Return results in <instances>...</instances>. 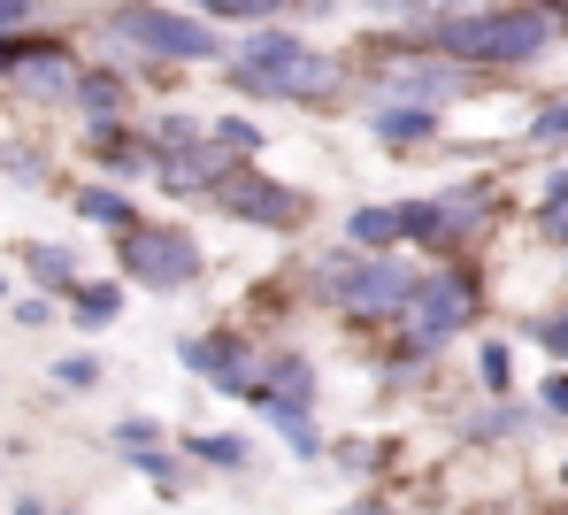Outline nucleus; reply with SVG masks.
I'll use <instances>...</instances> for the list:
<instances>
[{
	"mask_svg": "<svg viewBox=\"0 0 568 515\" xmlns=\"http://www.w3.org/2000/svg\"><path fill=\"white\" fill-rule=\"evenodd\" d=\"M78 215L100 223V231H131V223H139V208L123 201L115 185H85V193H78Z\"/></svg>",
	"mask_w": 568,
	"mask_h": 515,
	"instance_id": "ddd939ff",
	"label": "nucleus"
},
{
	"mask_svg": "<svg viewBox=\"0 0 568 515\" xmlns=\"http://www.w3.org/2000/svg\"><path fill=\"white\" fill-rule=\"evenodd\" d=\"M231 85L254 93V101H331V93H338V62L307 54L292 31H262V39L239 54Z\"/></svg>",
	"mask_w": 568,
	"mask_h": 515,
	"instance_id": "f03ea898",
	"label": "nucleus"
},
{
	"mask_svg": "<svg viewBox=\"0 0 568 515\" xmlns=\"http://www.w3.org/2000/svg\"><path fill=\"white\" fill-rule=\"evenodd\" d=\"M231 154H239V147H223V139H207V131H200L192 147H170L154 170H162V185H170V193H207V185L223 193V178L239 170Z\"/></svg>",
	"mask_w": 568,
	"mask_h": 515,
	"instance_id": "6e6552de",
	"label": "nucleus"
},
{
	"mask_svg": "<svg viewBox=\"0 0 568 515\" xmlns=\"http://www.w3.org/2000/svg\"><path fill=\"white\" fill-rule=\"evenodd\" d=\"M123 101H131V78L123 70H78V115L85 123H123Z\"/></svg>",
	"mask_w": 568,
	"mask_h": 515,
	"instance_id": "9d476101",
	"label": "nucleus"
},
{
	"mask_svg": "<svg viewBox=\"0 0 568 515\" xmlns=\"http://www.w3.org/2000/svg\"><path fill=\"white\" fill-rule=\"evenodd\" d=\"M154 438H162V431H154V415H123V423H115V446H123V454H146Z\"/></svg>",
	"mask_w": 568,
	"mask_h": 515,
	"instance_id": "a211bd4d",
	"label": "nucleus"
},
{
	"mask_svg": "<svg viewBox=\"0 0 568 515\" xmlns=\"http://www.w3.org/2000/svg\"><path fill=\"white\" fill-rule=\"evenodd\" d=\"M0 301H8V277H0Z\"/></svg>",
	"mask_w": 568,
	"mask_h": 515,
	"instance_id": "c756f323",
	"label": "nucleus"
},
{
	"mask_svg": "<svg viewBox=\"0 0 568 515\" xmlns=\"http://www.w3.org/2000/svg\"><path fill=\"white\" fill-rule=\"evenodd\" d=\"M438 54L454 62H530L554 47V16L546 8H476V16H454V23H430Z\"/></svg>",
	"mask_w": 568,
	"mask_h": 515,
	"instance_id": "f257e3e1",
	"label": "nucleus"
},
{
	"mask_svg": "<svg viewBox=\"0 0 568 515\" xmlns=\"http://www.w3.org/2000/svg\"><path fill=\"white\" fill-rule=\"evenodd\" d=\"M16 323H23V331L54 323V293H31V301H16Z\"/></svg>",
	"mask_w": 568,
	"mask_h": 515,
	"instance_id": "5701e85b",
	"label": "nucleus"
},
{
	"mask_svg": "<svg viewBox=\"0 0 568 515\" xmlns=\"http://www.w3.org/2000/svg\"><path fill=\"white\" fill-rule=\"evenodd\" d=\"M476 78L469 70H446V62H399L392 78H384V93H407V101H423V108H446V101H462Z\"/></svg>",
	"mask_w": 568,
	"mask_h": 515,
	"instance_id": "1a4fd4ad",
	"label": "nucleus"
},
{
	"mask_svg": "<svg viewBox=\"0 0 568 515\" xmlns=\"http://www.w3.org/2000/svg\"><path fill=\"white\" fill-rule=\"evenodd\" d=\"M369 131L392 139V147H415V139H430V131H438V115H430L423 101H415V108H392V101H384L377 115H369Z\"/></svg>",
	"mask_w": 568,
	"mask_h": 515,
	"instance_id": "f8f14e48",
	"label": "nucleus"
},
{
	"mask_svg": "<svg viewBox=\"0 0 568 515\" xmlns=\"http://www.w3.org/2000/svg\"><path fill=\"white\" fill-rule=\"evenodd\" d=\"M31 16H39V8H31V0H0V31H23V23H31Z\"/></svg>",
	"mask_w": 568,
	"mask_h": 515,
	"instance_id": "bb28decb",
	"label": "nucleus"
},
{
	"mask_svg": "<svg viewBox=\"0 0 568 515\" xmlns=\"http://www.w3.org/2000/svg\"><path fill=\"white\" fill-rule=\"evenodd\" d=\"M223 208H231V215H246V223H270V231H292V223L307 215V201H300L292 185L254 178V170H231V178H223Z\"/></svg>",
	"mask_w": 568,
	"mask_h": 515,
	"instance_id": "0eeeda50",
	"label": "nucleus"
},
{
	"mask_svg": "<svg viewBox=\"0 0 568 515\" xmlns=\"http://www.w3.org/2000/svg\"><path fill=\"white\" fill-rule=\"evenodd\" d=\"M70 309H78V323H85V331H100V323H115V309H123V285H85V277H78Z\"/></svg>",
	"mask_w": 568,
	"mask_h": 515,
	"instance_id": "2eb2a0df",
	"label": "nucleus"
},
{
	"mask_svg": "<svg viewBox=\"0 0 568 515\" xmlns=\"http://www.w3.org/2000/svg\"><path fill=\"white\" fill-rule=\"evenodd\" d=\"M54 385H62V393H93L100 362H93V354H62V362H54Z\"/></svg>",
	"mask_w": 568,
	"mask_h": 515,
	"instance_id": "f3484780",
	"label": "nucleus"
},
{
	"mask_svg": "<svg viewBox=\"0 0 568 515\" xmlns=\"http://www.w3.org/2000/svg\"><path fill=\"white\" fill-rule=\"evenodd\" d=\"M530 139H538V147H554V139H568V108H546V115L530 123Z\"/></svg>",
	"mask_w": 568,
	"mask_h": 515,
	"instance_id": "b1692460",
	"label": "nucleus"
},
{
	"mask_svg": "<svg viewBox=\"0 0 568 515\" xmlns=\"http://www.w3.org/2000/svg\"><path fill=\"white\" fill-rule=\"evenodd\" d=\"M546 408H554V415H568V377H554V385H546Z\"/></svg>",
	"mask_w": 568,
	"mask_h": 515,
	"instance_id": "cd10ccee",
	"label": "nucleus"
},
{
	"mask_svg": "<svg viewBox=\"0 0 568 515\" xmlns=\"http://www.w3.org/2000/svg\"><path fill=\"white\" fill-rule=\"evenodd\" d=\"M407 309H415V346H446V339L476 315V285L462 277V270H438L430 285H415Z\"/></svg>",
	"mask_w": 568,
	"mask_h": 515,
	"instance_id": "423d86ee",
	"label": "nucleus"
},
{
	"mask_svg": "<svg viewBox=\"0 0 568 515\" xmlns=\"http://www.w3.org/2000/svg\"><path fill=\"white\" fill-rule=\"evenodd\" d=\"M0 170L23 178V185H39V178H47V154H31V147H0Z\"/></svg>",
	"mask_w": 568,
	"mask_h": 515,
	"instance_id": "6ab92c4d",
	"label": "nucleus"
},
{
	"mask_svg": "<svg viewBox=\"0 0 568 515\" xmlns=\"http://www.w3.org/2000/svg\"><path fill=\"white\" fill-rule=\"evenodd\" d=\"M207 16H277V8H292V0H200Z\"/></svg>",
	"mask_w": 568,
	"mask_h": 515,
	"instance_id": "412c9836",
	"label": "nucleus"
},
{
	"mask_svg": "<svg viewBox=\"0 0 568 515\" xmlns=\"http://www.w3.org/2000/svg\"><path fill=\"white\" fill-rule=\"evenodd\" d=\"M215 139H223V147H239V154H246V147H262V131H254V123H239V115H231V123H215Z\"/></svg>",
	"mask_w": 568,
	"mask_h": 515,
	"instance_id": "393cba45",
	"label": "nucleus"
},
{
	"mask_svg": "<svg viewBox=\"0 0 568 515\" xmlns=\"http://www.w3.org/2000/svg\"><path fill=\"white\" fill-rule=\"evenodd\" d=\"M108 39L131 47V54H146V62H207L215 54V31L207 23H192L178 8H154V0L108 8Z\"/></svg>",
	"mask_w": 568,
	"mask_h": 515,
	"instance_id": "7ed1b4c3",
	"label": "nucleus"
},
{
	"mask_svg": "<svg viewBox=\"0 0 568 515\" xmlns=\"http://www.w3.org/2000/svg\"><path fill=\"white\" fill-rule=\"evenodd\" d=\"M315 285L338 301L346 315H399L415 301V270L407 262H392V254H338V262H323L315 270Z\"/></svg>",
	"mask_w": 568,
	"mask_h": 515,
	"instance_id": "20e7f679",
	"label": "nucleus"
},
{
	"mask_svg": "<svg viewBox=\"0 0 568 515\" xmlns=\"http://www.w3.org/2000/svg\"><path fill=\"white\" fill-rule=\"evenodd\" d=\"M484 385H491V393H507V385H515V362H507V346H484Z\"/></svg>",
	"mask_w": 568,
	"mask_h": 515,
	"instance_id": "4be33fe9",
	"label": "nucleus"
},
{
	"mask_svg": "<svg viewBox=\"0 0 568 515\" xmlns=\"http://www.w3.org/2000/svg\"><path fill=\"white\" fill-rule=\"evenodd\" d=\"M23 270H31V285H39V293H54V301H70V293H78V254H70V246H54V239H31V246H23Z\"/></svg>",
	"mask_w": 568,
	"mask_h": 515,
	"instance_id": "9b49d317",
	"label": "nucleus"
},
{
	"mask_svg": "<svg viewBox=\"0 0 568 515\" xmlns=\"http://www.w3.org/2000/svg\"><path fill=\"white\" fill-rule=\"evenodd\" d=\"M115 239H123V277L146 285V293H178V285L200 277V246H192V231H178V223H131Z\"/></svg>",
	"mask_w": 568,
	"mask_h": 515,
	"instance_id": "39448f33",
	"label": "nucleus"
},
{
	"mask_svg": "<svg viewBox=\"0 0 568 515\" xmlns=\"http://www.w3.org/2000/svg\"><path fill=\"white\" fill-rule=\"evenodd\" d=\"M561 8H568V0H561Z\"/></svg>",
	"mask_w": 568,
	"mask_h": 515,
	"instance_id": "7c9ffc66",
	"label": "nucleus"
},
{
	"mask_svg": "<svg viewBox=\"0 0 568 515\" xmlns=\"http://www.w3.org/2000/svg\"><path fill=\"white\" fill-rule=\"evenodd\" d=\"M538 223H546L554 239H568V178H554V185H546V215H538Z\"/></svg>",
	"mask_w": 568,
	"mask_h": 515,
	"instance_id": "aec40b11",
	"label": "nucleus"
},
{
	"mask_svg": "<svg viewBox=\"0 0 568 515\" xmlns=\"http://www.w3.org/2000/svg\"><path fill=\"white\" fill-rule=\"evenodd\" d=\"M185 446L200 454V462H215V469H239V462H246V446L223 438V431H200V438H185Z\"/></svg>",
	"mask_w": 568,
	"mask_h": 515,
	"instance_id": "dca6fc26",
	"label": "nucleus"
},
{
	"mask_svg": "<svg viewBox=\"0 0 568 515\" xmlns=\"http://www.w3.org/2000/svg\"><path fill=\"white\" fill-rule=\"evenodd\" d=\"M354 515H392V508H354Z\"/></svg>",
	"mask_w": 568,
	"mask_h": 515,
	"instance_id": "c85d7f7f",
	"label": "nucleus"
},
{
	"mask_svg": "<svg viewBox=\"0 0 568 515\" xmlns=\"http://www.w3.org/2000/svg\"><path fill=\"white\" fill-rule=\"evenodd\" d=\"M538 339H546V346L568 362V315H538Z\"/></svg>",
	"mask_w": 568,
	"mask_h": 515,
	"instance_id": "a878e982",
	"label": "nucleus"
},
{
	"mask_svg": "<svg viewBox=\"0 0 568 515\" xmlns=\"http://www.w3.org/2000/svg\"><path fill=\"white\" fill-rule=\"evenodd\" d=\"M399 231H407V208H362L354 215V246H369V254H384Z\"/></svg>",
	"mask_w": 568,
	"mask_h": 515,
	"instance_id": "4468645a",
	"label": "nucleus"
}]
</instances>
